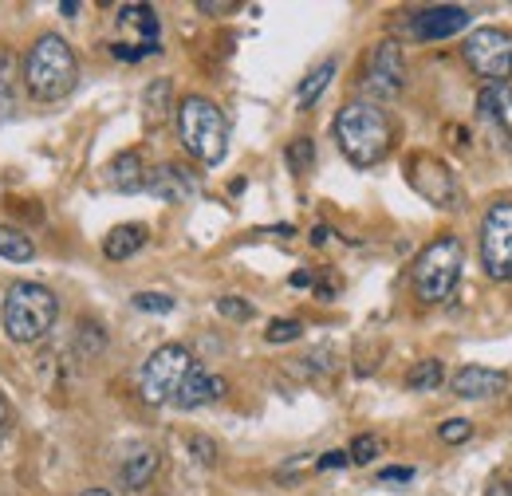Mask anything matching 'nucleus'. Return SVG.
I'll return each instance as SVG.
<instances>
[{"mask_svg":"<svg viewBox=\"0 0 512 496\" xmlns=\"http://www.w3.org/2000/svg\"><path fill=\"white\" fill-rule=\"evenodd\" d=\"M335 142H339V150L351 166L371 170L394 150V123H390L383 107L359 99V103H347L335 115Z\"/></svg>","mask_w":512,"mask_h":496,"instance_id":"obj_1","label":"nucleus"},{"mask_svg":"<svg viewBox=\"0 0 512 496\" xmlns=\"http://www.w3.org/2000/svg\"><path fill=\"white\" fill-rule=\"evenodd\" d=\"M75 79H79V60H75L71 44L56 32H44L24 56V87H28V95L36 103H60L75 91Z\"/></svg>","mask_w":512,"mask_h":496,"instance_id":"obj_2","label":"nucleus"},{"mask_svg":"<svg viewBox=\"0 0 512 496\" xmlns=\"http://www.w3.org/2000/svg\"><path fill=\"white\" fill-rule=\"evenodd\" d=\"M56 315H60V300L52 296V288H44L36 280H16L4 292L0 323L12 343H40L56 327Z\"/></svg>","mask_w":512,"mask_h":496,"instance_id":"obj_3","label":"nucleus"},{"mask_svg":"<svg viewBox=\"0 0 512 496\" xmlns=\"http://www.w3.org/2000/svg\"><path fill=\"white\" fill-rule=\"evenodd\" d=\"M178 134H182V146L201 166H217L229 154V123L221 107L205 95H186L178 103Z\"/></svg>","mask_w":512,"mask_h":496,"instance_id":"obj_4","label":"nucleus"},{"mask_svg":"<svg viewBox=\"0 0 512 496\" xmlns=\"http://www.w3.org/2000/svg\"><path fill=\"white\" fill-rule=\"evenodd\" d=\"M461 268H465V245H461L453 233L430 241V245L418 252L414 272H410L418 300H422V304H446L449 296L457 292Z\"/></svg>","mask_w":512,"mask_h":496,"instance_id":"obj_5","label":"nucleus"},{"mask_svg":"<svg viewBox=\"0 0 512 496\" xmlns=\"http://www.w3.org/2000/svg\"><path fill=\"white\" fill-rule=\"evenodd\" d=\"M193 367H197V363H193L190 347H182V343L158 347V351L142 363V371H138V394H142V402H150V406L174 402V394L182 390V382L190 378Z\"/></svg>","mask_w":512,"mask_h":496,"instance_id":"obj_6","label":"nucleus"},{"mask_svg":"<svg viewBox=\"0 0 512 496\" xmlns=\"http://www.w3.org/2000/svg\"><path fill=\"white\" fill-rule=\"evenodd\" d=\"M461 56L473 67V75L489 83H509L512 79V32L505 28H477L465 36Z\"/></svg>","mask_w":512,"mask_h":496,"instance_id":"obj_7","label":"nucleus"},{"mask_svg":"<svg viewBox=\"0 0 512 496\" xmlns=\"http://www.w3.org/2000/svg\"><path fill=\"white\" fill-rule=\"evenodd\" d=\"M481 264L493 280H512V197H501L481 217Z\"/></svg>","mask_w":512,"mask_h":496,"instance_id":"obj_8","label":"nucleus"},{"mask_svg":"<svg viewBox=\"0 0 512 496\" xmlns=\"http://www.w3.org/2000/svg\"><path fill=\"white\" fill-rule=\"evenodd\" d=\"M410 186L418 189L430 205H438V209H457L461 205V186H457L453 170H449L446 162L430 158V154H418L410 162Z\"/></svg>","mask_w":512,"mask_h":496,"instance_id":"obj_9","label":"nucleus"},{"mask_svg":"<svg viewBox=\"0 0 512 496\" xmlns=\"http://www.w3.org/2000/svg\"><path fill=\"white\" fill-rule=\"evenodd\" d=\"M363 87L375 95V99H394L402 87H406V56L394 40H383L371 60H367V75H363Z\"/></svg>","mask_w":512,"mask_h":496,"instance_id":"obj_10","label":"nucleus"},{"mask_svg":"<svg viewBox=\"0 0 512 496\" xmlns=\"http://www.w3.org/2000/svg\"><path fill=\"white\" fill-rule=\"evenodd\" d=\"M473 12L461 8V4H438V8H422L410 16V36L422 40V44H434V40H449V36H461L469 28Z\"/></svg>","mask_w":512,"mask_h":496,"instance_id":"obj_11","label":"nucleus"},{"mask_svg":"<svg viewBox=\"0 0 512 496\" xmlns=\"http://www.w3.org/2000/svg\"><path fill=\"white\" fill-rule=\"evenodd\" d=\"M146 193L158 197V201H170V205H182L197 193V178H193L186 166H174V162H162L146 174Z\"/></svg>","mask_w":512,"mask_h":496,"instance_id":"obj_12","label":"nucleus"},{"mask_svg":"<svg viewBox=\"0 0 512 496\" xmlns=\"http://www.w3.org/2000/svg\"><path fill=\"white\" fill-rule=\"evenodd\" d=\"M477 115L489 123L493 134H501V142L512 146V83H489V87H481Z\"/></svg>","mask_w":512,"mask_h":496,"instance_id":"obj_13","label":"nucleus"},{"mask_svg":"<svg viewBox=\"0 0 512 496\" xmlns=\"http://www.w3.org/2000/svg\"><path fill=\"white\" fill-rule=\"evenodd\" d=\"M449 386H453L457 398H493L509 386V374L493 371V367H461Z\"/></svg>","mask_w":512,"mask_h":496,"instance_id":"obj_14","label":"nucleus"},{"mask_svg":"<svg viewBox=\"0 0 512 496\" xmlns=\"http://www.w3.org/2000/svg\"><path fill=\"white\" fill-rule=\"evenodd\" d=\"M221 394H225V378H221V374H209V371H201V367H193L190 378L182 382V390L174 394V406H182V410H197V406L217 402Z\"/></svg>","mask_w":512,"mask_h":496,"instance_id":"obj_15","label":"nucleus"},{"mask_svg":"<svg viewBox=\"0 0 512 496\" xmlns=\"http://www.w3.org/2000/svg\"><path fill=\"white\" fill-rule=\"evenodd\" d=\"M146 162H142V154L138 150H123V154H115L111 158V166H107V186L119 189V193H138V189H146Z\"/></svg>","mask_w":512,"mask_h":496,"instance_id":"obj_16","label":"nucleus"},{"mask_svg":"<svg viewBox=\"0 0 512 496\" xmlns=\"http://www.w3.org/2000/svg\"><path fill=\"white\" fill-rule=\"evenodd\" d=\"M158 465H162L158 449H150V445H142V449H130L127 461L119 465V481H123V489H130V493H142V489L154 481Z\"/></svg>","mask_w":512,"mask_h":496,"instance_id":"obj_17","label":"nucleus"},{"mask_svg":"<svg viewBox=\"0 0 512 496\" xmlns=\"http://www.w3.org/2000/svg\"><path fill=\"white\" fill-rule=\"evenodd\" d=\"M146 241H150L146 225H119V229L107 233L103 256H107V260H130V256H138V252L146 248Z\"/></svg>","mask_w":512,"mask_h":496,"instance_id":"obj_18","label":"nucleus"},{"mask_svg":"<svg viewBox=\"0 0 512 496\" xmlns=\"http://www.w3.org/2000/svg\"><path fill=\"white\" fill-rule=\"evenodd\" d=\"M335 67H339L335 60H323V63H316V67H312L308 75H304V83H300V91H296V103H300L304 111H308V107H312V103L320 99L323 91H327V83H331Z\"/></svg>","mask_w":512,"mask_h":496,"instance_id":"obj_19","label":"nucleus"},{"mask_svg":"<svg viewBox=\"0 0 512 496\" xmlns=\"http://www.w3.org/2000/svg\"><path fill=\"white\" fill-rule=\"evenodd\" d=\"M32 256H36V245L28 241V233H20L16 225H4V221H0V260L28 264Z\"/></svg>","mask_w":512,"mask_h":496,"instance_id":"obj_20","label":"nucleus"},{"mask_svg":"<svg viewBox=\"0 0 512 496\" xmlns=\"http://www.w3.org/2000/svg\"><path fill=\"white\" fill-rule=\"evenodd\" d=\"M119 20L142 32V44H158V16H154L150 4H123L119 8Z\"/></svg>","mask_w":512,"mask_h":496,"instance_id":"obj_21","label":"nucleus"},{"mask_svg":"<svg viewBox=\"0 0 512 496\" xmlns=\"http://www.w3.org/2000/svg\"><path fill=\"white\" fill-rule=\"evenodd\" d=\"M442 378H446L442 359H418V363L406 371V386H410V390H418V394H426V390H438V386H442Z\"/></svg>","mask_w":512,"mask_h":496,"instance_id":"obj_22","label":"nucleus"},{"mask_svg":"<svg viewBox=\"0 0 512 496\" xmlns=\"http://www.w3.org/2000/svg\"><path fill=\"white\" fill-rule=\"evenodd\" d=\"M142 103H146V123L150 126L162 123V119L170 115V79H154V83L146 87Z\"/></svg>","mask_w":512,"mask_h":496,"instance_id":"obj_23","label":"nucleus"},{"mask_svg":"<svg viewBox=\"0 0 512 496\" xmlns=\"http://www.w3.org/2000/svg\"><path fill=\"white\" fill-rule=\"evenodd\" d=\"M284 158H288V170H292V174H308V170H312V162H316V142L300 134V138H292V142H288Z\"/></svg>","mask_w":512,"mask_h":496,"instance_id":"obj_24","label":"nucleus"},{"mask_svg":"<svg viewBox=\"0 0 512 496\" xmlns=\"http://www.w3.org/2000/svg\"><path fill=\"white\" fill-rule=\"evenodd\" d=\"M304 335V323L300 319H272L268 327H264V339L268 343H296Z\"/></svg>","mask_w":512,"mask_h":496,"instance_id":"obj_25","label":"nucleus"},{"mask_svg":"<svg viewBox=\"0 0 512 496\" xmlns=\"http://www.w3.org/2000/svg\"><path fill=\"white\" fill-rule=\"evenodd\" d=\"M379 453H383V441H379L375 434H359L355 441H351V449H347V457H351L355 465H371Z\"/></svg>","mask_w":512,"mask_h":496,"instance_id":"obj_26","label":"nucleus"},{"mask_svg":"<svg viewBox=\"0 0 512 496\" xmlns=\"http://www.w3.org/2000/svg\"><path fill=\"white\" fill-rule=\"evenodd\" d=\"M134 308L150 311V315H170V311L178 308V300L166 296V292H138V296H134Z\"/></svg>","mask_w":512,"mask_h":496,"instance_id":"obj_27","label":"nucleus"},{"mask_svg":"<svg viewBox=\"0 0 512 496\" xmlns=\"http://www.w3.org/2000/svg\"><path fill=\"white\" fill-rule=\"evenodd\" d=\"M75 347H79L87 359H95V355L107 347V335L99 331V323H83V327H79V339H75Z\"/></svg>","mask_w":512,"mask_h":496,"instance_id":"obj_28","label":"nucleus"},{"mask_svg":"<svg viewBox=\"0 0 512 496\" xmlns=\"http://www.w3.org/2000/svg\"><path fill=\"white\" fill-rule=\"evenodd\" d=\"M217 311H221L225 319H237V323L253 319V304H245V300H237V296H221V300H217Z\"/></svg>","mask_w":512,"mask_h":496,"instance_id":"obj_29","label":"nucleus"},{"mask_svg":"<svg viewBox=\"0 0 512 496\" xmlns=\"http://www.w3.org/2000/svg\"><path fill=\"white\" fill-rule=\"evenodd\" d=\"M469 434H473V426H469L465 418H449V422L438 426V437H442L446 445H457V441H465Z\"/></svg>","mask_w":512,"mask_h":496,"instance_id":"obj_30","label":"nucleus"},{"mask_svg":"<svg viewBox=\"0 0 512 496\" xmlns=\"http://www.w3.org/2000/svg\"><path fill=\"white\" fill-rule=\"evenodd\" d=\"M190 453H193V461H201V465H217V445L205 434L190 437Z\"/></svg>","mask_w":512,"mask_h":496,"instance_id":"obj_31","label":"nucleus"},{"mask_svg":"<svg viewBox=\"0 0 512 496\" xmlns=\"http://www.w3.org/2000/svg\"><path fill=\"white\" fill-rule=\"evenodd\" d=\"M111 52H115V60L138 63V60H146V56H158V44H138V48H130V44H111Z\"/></svg>","mask_w":512,"mask_h":496,"instance_id":"obj_32","label":"nucleus"},{"mask_svg":"<svg viewBox=\"0 0 512 496\" xmlns=\"http://www.w3.org/2000/svg\"><path fill=\"white\" fill-rule=\"evenodd\" d=\"M12 75H16V56L0 48V103H8V91H12Z\"/></svg>","mask_w":512,"mask_h":496,"instance_id":"obj_33","label":"nucleus"},{"mask_svg":"<svg viewBox=\"0 0 512 496\" xmlns=\"http://www.w3.org/2000/svg\"><path fill=\"white\" fill-rule=\"evenodd\" d=\"M343 465H351L347 449H327V453L320 457V469H343Z\"/></svg>","mask_w":512,"mask_h":496,"instance_id":"obj_34","label":"nucleus"},{"mask_svg":"<svg viewBox=\"0 0 512 496\" xmlns=\"http://www.w3.org/2000/svg\"><path fill=\"white\" fill-rule=\"evenodd\" d=\"M410 477H414V469H410V465H394V469H383V473H379V481H383V485H390V481H410Z\"/></svg>","mask_w":512,"mask_h":496,"instance_id":"obj_35","label":"nucleus"},{"mask_svg":"<svg viewBox=\"0 0 512 496\" xmlns=\"http://www.w3.org/2000/svg\"><path fill=\"white\" fill-rule=\"evenodd\" d=\"M197 12H209V16H221V12H233L229 0H197Z\"/></svg>","mask_w":512,"mask_h":496,"instance_id":"obj_36","label":"nucleus"},{"mask_svg":"<svg viewBox=\"0 0 512 496\" xmlns=\"http://www.w3.org/2000/svg\"><path fill=\"white\" fill-rule=\"evenodd\" d=\"M8 430H12V406H8V398L0 394V445H4Z\"/></svg>","mask_w":512,"mask_h":496,"instance_id":"obj_37","label":"nucleus"},{"mask_svg":"<svg viewBox=\"0 0 512 496\" xmlns=\"http://www.w3.org/2000/svg\"><path fill=\"white\" fill-rule=\"evenodd\" d=\"M327 241H331V229H327V225H316V229H312V245H327Z\"/></svg>","mask_w":512,"mask_h":496,"instance_id":"obj_38","label":"nucleus"},{"mask_svg":"<svg viewBox=\"0 0 512 496\" xmlns=\"http://www.w3.org/2000/svg\"><path fill=\"white\" fill-rule=\"evenodd\" d=\"M312 284V272H292V288H308Z\"/></svg>","mask_w":512,"mask_h":496,"instance_id":"obj_39","label":"nucleus"},{"mask_svg":"<svg viewBox=\"0 0 512 496\" xmlns=\"http://www.w3.org/2000/svg\"><path fill=\"white\" fill-rule=\"evenodd\" d=\"M485 496H509V489H505V481H497V485H493Z\"/></svg>","mask_w":512,"mask_h":496,"instance_id":"obj_40","label":"nucleus"},{"mask_svg":"<svg viewBox=\"0 0 512 496\" xmlns=\"http://www.w3.org/2000/svg\"><path fill=\"white\" fill-rule=\"evenodd\" d=\"M60 12H64V16H75V12H79V4H71V0H64V4H60Z\"/></svg>","mask_w":512,"mask_h":496,"instance_id":"obj_41","label":"nucleus"},{"mask_svg":"<svg viewBox=\"0 0 512 496\" xmlns=\"http://www.w3.org/2000/svg\"><path fill=\"white\" fill-rule=\"evenodd\" d=\"M79 496H115L111 489H87V493H79Z\"/></svg>","mask_w":512,"mask_h":496,"instance_id":"obj_42","label":"nucleus"},{"mask_svg":"<svg viewBox=\"0 0 512 496\" xmlns=\"http://www.w3.org/2000/svg\"><path fill=\"white\" fill-rule=\"evenodd\" d=\"M505 489H509V496H512V477H509V481H505Z\"/></svg>","mask_w":512,"mask_h":496,"instance_id":"obj_43","label":"nucleus"}]
</instances>
